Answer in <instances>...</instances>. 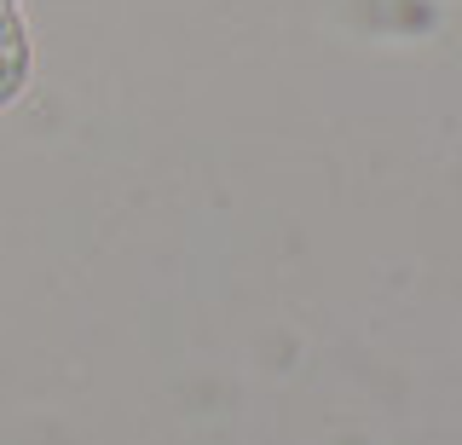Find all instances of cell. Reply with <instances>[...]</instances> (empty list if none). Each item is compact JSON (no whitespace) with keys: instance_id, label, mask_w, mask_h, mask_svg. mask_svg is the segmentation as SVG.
I'll return each instance as SVG.
<instances>
[{"instance_id":"obj_1","label":"cell","mask_w":462,"mask_h":445,"mask_svg":"<svg viewBox=\"0 0 462 445\" xmlns=\"http://www.w3.org/2000/svg\"><path fill=\"white\" fill-rule=\"evenodd\" d=\"M23 81H29V30L18 0H0V105H12Z\"/></svg>"}]
</instances>
